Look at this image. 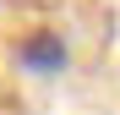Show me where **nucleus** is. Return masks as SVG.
Wrapping results in <instances>:
<instances>
[{
	"label": "nucleus",
	"instance_id": "obj_1",
	"mask_svg": "<svg viewBox=\"0 0 120 115\" xmlns=\"http://www.w3.org/2000/svg\"><path fill=\"white\" fill-rule=\"evenodd\" d=\"M16 60L27 71H60L66 66V44H60V33H27L16 44Z\"/></svg>",
	"mask_w": 120,
	"mask_h": 115
}]
</instances>
